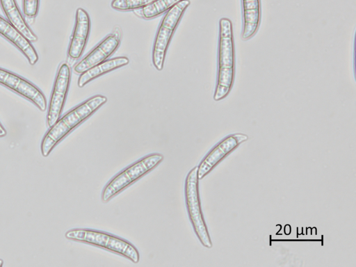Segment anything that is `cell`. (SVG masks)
<instances>
[{
  "instance_id": "cell-7",
  "label": "cell",
  "mask_w": 356,
  "mask_h": 267,
  "mask_svg": "<svg viewBox=\"0 0 356 267\" xmlns=\"http://www.w3.org/2000/svg\"><path fill=\"white\" fill-rule=\"evenodd\" d=\"M71 79L70 67L62 63L58 70L50 97L46 122L51 127L60 118L67 95Z\"/></svg>"
},
{
  "instance_id": "cell-18",
  "label": "cell",
  "mask_w": 356,
  "mask_h": 267,
  "mask_svg": "<svg viewBox=\"0 0 356 267\" xmlns=\"http://www.w3.org/2000/svg\"><path fill=\"white\" fill-rule=\"evenodd\" d=\"M22 6L24 15L33 18L38 13L40 0H22Z\"/></svg>"
},
{
  "instance_id": "cell-10",
  "label": "cell",
  "mask_w": 356,
  "mask_h": 267,
  "mask_svg": "<svg viewBox=\"0 0 356 267\" xmlns=\"http://www.w3.org/2000/svg\"><path fill=\"white\" fill-rule=\"evenodd\" d=\"M119 45V38L115 34L108 35L75 65L74 71L77 74H81L106 60L115 51Z\"/></svg>"
},
{
  "instance_id": "cell-15",
  "label": "cell",
  "mask_w": 356,
  "mask_h": 267,
  "mask_svg": "<svg viewBox=\"0 0 356 267\" xmlns=\"http://www.w3.org/2000/svg\"><path fill=\"white\" fill-rule=\"evenodd\" d=\"M129 63V60L126 56H118L106 60L81 73L78 79L77 85L79 88H83L86 84L95 78L103 74L127 65Z\"/></svg>"
},
{
  "instance_id": "cell-17",
  "label": "cell",
  "mask_w": 356,
  "mask_h": 267,
  "mask_svg": "<svg viewBox=\"0 0 356 267\" xmlns=\"http://www.w3.org/2000/svg\"><path fill=\"white\" fill-rule=\"evenodd\" d=\"M156 0H113L112 8L119 11H128L142 9Z\"/></svg>"
},
{
  "instance_id": "cell-20",
  "label": "cell",
  "mask_w": 356,
  "mask_h": 267,
  "mask_svg": "<svg viewBox=\"0 0 356 267\" xmlns=\"http://www.w3.org/2000/svg\"><path fill=\"white\" fill-rule=\"evenodd\" d=\"M3 261L1 259H0V267L3 266Z\"/></svg>"
},
{
  "instance_id": "cell-13",
  "label": "cell",
  "mask_w": 356,
  "mask_h": 267,
  "mask_svg": "<svg viewBox=\"0 0 356 267\" xmlns=\"http://www.w3.org/2000/svg\"><path fill=\"white\" fill-rule=\"evenodd\" d=\"M243 31L241 38L246 40L257 33L261 22V0H241Z\"/></svg>"
},
{
  "instance_id": "cell-12",
  "label": "cell",
  "mask_w": 356,
  "mask_h": 267,
  "mask_svg": "<svg viewBox=\"0 0 356 267\" xmlns=\"http://www.w3.org/2000/svg\"><path fill=\"white\" fill-rule=\"evenodd\" d=\"M0 35L9 40L26 58L31 65L38 60V54L32 44L12 24L0 16Z\"/></svg>"
},
{
  "instance_id": "cell-2",
  "label": "cell",
  "mask_w": 356,
  "mask_h": 267,
  "mask_svg": "<svg viewBox=\"0 0 356 267\" xmlns=\"http://www.w3.org/2000/svg\"><path fill=\"white\" fill-rule=\"evenodd\" d=\"M235 76V47L233 26L227 17L219 20L218 69L213 99L225 98L232 88Z\"/></svg>"
},
{
  "instance_id": "cell-14",
  "label": "cell",
  "mask_w": 356,
  "mask_h": 267,
  "mask_svg": "<svg viewBox=\"0 0 356 267\" xmlns=\"http://www.w3.org/2000/svg\"><path fill=\"white\" fill-rule=\"evenodd\" d=\"M0 6L7 20L30 42H36L37 35L31 30L17 6L16 0H0Z\"/></svg>"
},
{
  "instance_id": "cell-3",
  "label": "cell",
  "mask_w": 356,
  "mask_h": 267,
  "mask_svg": "<svg viewBox=\"0 0 356 267\" xmlns=\"http://www.w3.org/2000/svg\"><path fill=\"white\" fill-rule=\"evenodd\" d=\"M65 238L99 247L121 255L134 264L138 263L140 254L129 241L110 233L89 228H74L67 231Z\"/></svg>"
},
{
  "instance_id": "cell-16",
  "label": "cell",
  "mask_w": 356,
  "mask_h": 267,
  "mask_svg": "<svg viewBox=\"0 0 356 267\" xmlns=\"http://www.w3.org/2000/svg\"><path fill=\"white\" fill-rule=\"evenodd\" d=\"M182 0H156L141 10L142 16L146 19L156 17L170 10Z\"/></svg>"
},
{
  "instance_id": "cell-8",
  "label": "cell",
  "mask_w": 356,
  "mask_h": 267,
  "mask_svg": "<svg viewBox=\"0 0 356 267\" xmlns=\"http://www.w3.org/2000/svg\"><path fill=\"white\" fill-rule=\"evenodd\" d=\"M248 139L246 134L236 133L226 136L217 143L197 165L198 179H202L207 176L227 155Z\"/></svg>"
},
{
  "instance_id": "cell-1",
  "label": "cell",
  "mask_w": 356,
  "mask_h": 267,
  "mask_svg": "<svg viewBox=\"0 0 356 267\" xmlns=\"http://www.w3.org/2000/svg\"><path fill=\"white\" fill-rule=\"evenodd\" d=\"M106 102L107 98L105 96L97 95L60 117L42 138L40 144L42 155L44 157L49 156L58 143Z\"/></svg>"
},
{
  "instance_id": "cell-9",
  "label": "cell",
  "mask_w": 356,
  "mask_h": 267,
  "mask_svg": "<svg viewBox=\"0 0 356 267\" xmlns=\"http://www.w3.org/2000/svg\"><path fill=\"white\" fill-rule=\"evenodd\" d=\"M0 84L31 102L41 111L47 108V99L43 92L27 79L0 67Z\"/></svg>"
},
{
  "instance_id": "cell-6",
  "label": "cell",
  "mask_w": 356,
  "mask_h": 267,
  "mask_svg": "<svg viewBox=\"0 0 356 267\" xmlns=\"http://www.w3.org/2000/svg\"><path fill=\"white\" fill-rule=\"evenodd\" d=\"M190 5L189 0H182L167 11L159 25L152 49V63L161 71L163 68L166 51L172 36Z\"/></svg>"
},
{
  "instance_id": "cell-4",
  "label": "cell",
  "mask_w": 356,
  "mask_h": 267,
  "mask_svg": "<svg viewBox=\"0 0 356 267\" xmlns=\"http://www.w3.org/2000/svg\"><path fill=\"white\" fill-rule=\"evenodd\" d=\"M164 159L160 153L145 156L115 175L104 187L101 199L108 202L120 192L154 169Z\"/></svg>"
},
{
  "instance_id": "cell-19",
  "label": "cell",
  "mask_w": 356,
  "mask_h": 267,
  "mask_svg": "<svg viewBox=\"0 0 356 267\" xmlns=\"http://www.w3.org/2000/svg\"><path fill=\"white\" fill-rule=\"evenodd\" d=\"M7 134V131L3 127V126L0 122V138L6 136Z\"/></svg>"
},
{
  "instance_id": "cell-11",
  "label": "cell",
  "mask_w": 356,
  "mask_h": 267,
  "mask_svg": "<svg viewBox=\"0 0 356 267\" xmlns=\"http://www.w3.org/2000/svg\"><path fill=\"white\" fill-rule=\"evenodd\" d=\"M90 29V19L86 10L79 8L76 10L75 25L71 37L67 54L78 59L86 47Z\"/></svg>"
},
{
  "instance_id": "cell-5",
  "label": "cell",
  "mask_w": 356,
  "mask_h": 267,
  "mask_svg": "<svg viewBox=\"0 0 356 267\" xmlns=\"http://www.w3.org/2000/svg\"><path fill=\"white\" fill-rule=\"evenodd\" d=\"M197 166L188 172L184 182L185 204L189 220L194 232L201 244L207 248L212 247V241L202 211Z\"/></svg>"
}]
</instances>
